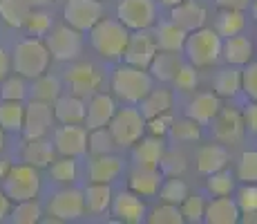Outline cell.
Wrapping results in <instances>:
<instances>
[{
  "label": "cell",
  "mask_w": 257,
  "mask_h": 224,
  "mask_svg": "<svg viewBox=\"0 0 257 224\" xmlns=\"http://www.w3.org/2000/svg\"><path fill=\"white\" fill-rule=\"evenodd\" d=\"M9 211H12V200H9L7 193L0 188V222L7 220V217H9Z\"/></svg>",
  "instance_id": "9f6ffc18"
},
{
  "label": "cell",
  "mask_w": 257,
  "mask_h": 224,
  "mask_svg": "<svg viewBox=\"0 0 257 224\" xmlns=\"http://www.w3.org/2000/svg\"><path fill=\"white\" fill-rule=\"evenodd\" d=\"M56 159V148L52 141H47L45 137H36V139H25L23 146V162L32 164L34 168H47L49 164Z\"/></svg>",
  "instance_id": "d4e9b609"
},
{
  "label": "cell",
  "mask_w": 257,
  "mask_h": 224,
  "mask_svg": "<svg viewBox=\"0 0 257 224\" xmlns=\"http://www.w3.org/2000/svg\"><path fill=\"white\" fill-rule=\"evenodd\" d=\"M241 90V72L235 69V65L221 69L215 77V94L224 99H233L237 97V92Z\"/></svg>",
  "instance_id": "e575fe53"
},
{
  "label": "cell",
  "mask_w": 257,
  "mask_h": 224,
  "mask_svg": "<svg viewBox=\"0 0 257 224\" xmlns=\"http://www.w3.org/2000/svg\"><path fill=\"white\" fill-rule=\"evenodd\" d=\"M3 148H5V130L0 128V153H3Z\"/></svg>",
  "instance_id": "be15d7a7"
},
{
  "label": "cell",
  "mask_w": 257,
  "mask_h": 224,
  "mask_svg": "<svg viewBox=\"0 0 257 224\" xmlns=\"http://www.w3.org/2000/svg\"><path fill=\"white\" fill-rule=\"evenodd\" d=\"M172 83H175V88L179 90V92H192V90H197V86H199L197 67L192 65V63H188V65L181 63V67L177 69V74L172 77Z\"/></svg>",
  "instance_id": "bcb514c9"
},
{
  "label": "cell",
  "mask_w": 257,
  "mask_h": 224,
  "mask_svg": "<svg viewBox=\"0 0 257 224\" xmlns=\"http://www.w3.org/2000/svg\"><path fill=\"white\" fill-rule=\"evenodd\" d=\"M47 222H74L85 215V200L78 188H63L54 193L47 202Z\"/></svg>",
  "instance_id": "ba28073f"
},
{
  "label": "cell",
  "mask_w": 257,
  "mask_h": 224,
  "mask_svg": "<svg viewBox=\"0 0 257 224\" xmlns=\"http://www.w3.org/2000/svg\"><path fill=\"white\" fill-rule=\"evenodd\" d=\"M112 137H114L116 146L121 148H132L146 132V117L141 114L139 108H116L112 121L107 123Z\"/></svg>",
  "instance_id": "8992f818"
},
{
  "label": "cell",
  "mask_w": 257,
  "mask_h": 224,
  "mask_svg": "<svg viewBox=\"0 0 257 224\" xmlns=\"http://www.w3.org/2000/svg\"><path fill=\"white\" fill-rule=\"evenodd\" d=\"M9 168H12V164H9L7 159H3V157H0V179H3L5 175H7V171H9Z\"/></svg>",
  "instance_id": "91938a15"
},
{
  "label": "cell",
  "mask_w": 257,
  "mask_h": 224,
  "mask_svg": "<svg viewBox=\"0 0 257 224\" xmlns=\"http://www.w3.org/2000/svg\"><path fill=\"white\" fill-rule=\"evenodd\" d=\"M230 162V153L226 143H208V146H201L197 153V171L201 175H210L217 173L221 168H226Z\"/></svg>",
  "instance_id": "cb8c5ba5"
},
{
  "label": "cell",
  "mask_w": 257,
  "mask_h": 224,
  "mask_svg": "<svg viewBox=\"0 0 257 224\" xmlns=\"http://www.w3.org/2000/svg\"><path fill=\"white\" fill-rule=\"evenodd\" d=\"M179 208H181V215H184V222H190V224L204 222L206 200L201 195H190V193H188V197L179 204Z\"/></svg>",
  "instance_id": "ee69618b"
},
{
  "label": "cell",
  "mask_w": 257,
  "mask_h": 224,
  "mask_svg": "<svg viewBox=\"0 0 257 224\" xmlns=\"http://www.w3.org/2000/svg\"><path fill=\"white\" fill-rule=\"evenodd\" d=\"M250 3H253V0H217V5H219L221 9H239V12H244Z\"/></svg>",
  "instance_id": "11a10c76"
},
{
  "label": "cell",
  "mask_w": 257,
  "mask_h": 224,
  "mask_svg": "<svg viewBox=\"0 0 257 224\" xmlns=\"http://www.w3.org/2000/svg\"><path fill=\"white\" fill-rule=\"evenodd\" d=\"M239 222L244 224H257V211H244L239 217Z\"/></svg>",
  "instance_id": "680465c9"
},
{
  "label": "cell",
  "mask_w": 257,
  "mask_h": 224,
  "mask_svg": "<svg viewBox=\"0 0 257 224\" xmlns=\"http://www.w3.org/2000/svg\"><path fill=\"white\" fill-rule=\"evenodd\" d=\"M112 188L110 184H101V182H90L83 191V200H85V213L92 215H101L107 208L112 206Z\"/></svg>",
  "instance_id": "83f0119b"
},
{
  "label": "cell",
  "mask_w": 257,
  "mask_h": 224,
  "mask_svg": "<svg viewBox=\"0 0 257 224\" xmlns=\"http://www.w3.org/2000/svg\"><path fill=\"white\" fill-rule=\"evenodd\" d=\"M54 119L58 123H83L85 121V110L87 103L78 94H61L54 101Z\"/></svg>",
  "instance_id": "44dd1931"
},
{
  "label": "cell",
  "mask_w": 257,
  "mask_h": 224,
  "mask_svg": "<svg viewBox=\"0 0 257 224\" xmlns=\"http://www.w3.org/2000/svg\"><path fill=\"white\" fill-rule=\"evenodd\" d=\"M114 148H116V141L107 126L87 130V151H90L92 155H105V153H112Z\"/></svg>",
  "instance_id": "60d3db41"
},
{
  "label": "cell",
  "mask_w": 257,
  "mask_h": 224,
  "mask_svg": "<svg viewBox=\"0 0 257 224\" xmlns=\"http://www.w3.org/2000/svg\"><path fill=\"white\" fill-rule=\"evenodd\" d=\"M49 3H52V0H29V5H32L34 9H36V7H45V5H49Z\"/></svg>",
  "instance_id": "94428289"
},
{
  "label": "cell",
  "mask_w": 257,
  "mask_h": 224,
  "mask_svg": "<svg viewBox=\"0 0 257 224\" xmlns=\"http://www.w3.org/2000/svg\"><path fill=\"white\" fill-rule=\"evenodd\" d=\"M130 38V29L118 18H101L90 29V41L96 54L105 61H118Z\"/></svg>",
  "instance_id": "6da1fadb"
},
{
  "label": "cell",
  "mask_w": 257,
  "mask_h": 224,
  "mask_svg": "<svg viewBox=\"0 0 257 224\" xmlns=\"http://www.w3.org/2000/svg\"><path fill=\"white\" fill-rule=\"evenodd\" d=\"M54 148L65 157L83 155L87 151V128L83 123H61L54 130Z\"/></svg>",
  "instance_id": "4fadbf2b"
},
{
  "label": "cell",
  "mask_w": 257,
  "mask_h": 224,
  "mask_svg": "<svg viewBox=\"0 0 257 224\" xmlns=\"http://www.w3.org/2000/svg\"><path fill=\"white\" fill-rule=\"evenodd\" d=\"M146 222L150 224H181L184 215H181V208L177 204H168L161 202V206H155L150 211V215H146Z\"/></svg>",
  "instance_id": "b9f144b4"
},
{
  "label": "cell",
  "mask_w": 257,
  "mask_h": 224,
  "mask_svg": "<svg viewBox=\"0 0 257 224\" xmlns=\"http://www.w3.org/2000/svg\"><path fill=\"white\" fill-rule=\"evenodd\" d=\"M237 204H239L241 213L244 211H257V184H246V186L239 191Z\"/></svg>",
  "instance_id": "f5cc1de1"
},
{
  "label": "cell",
  "mask_w": 257,
  "mask_h": 224,
  "mask_svg": "<svg viewBox=\"0 0 257 224\" xmlns=\"http://www.w3.org/2000/svg\"><path fill=\"white\" fill-rule=\"evenodd\" d=\"M244 25H246L244 12H239V9H221L215 21V32L221 38H228V36L239 34L244 29Z\"/></svg>",
  "instance_id": "836d02e7"
},
{
  "label": "cell",
  "mask_w": 257,
  "mask_h": 224,
  "mask_svg": "<svg viewBox=\"0 0 257 224\" xmlns=\"http://www.w3.org/2000/svg\"><path fill=\"white\" fill-rule=\"evenodd\" d=\"M150 90H152V74H148V69L123 63L112 72V92L121 101L137 106Z\"/></svg>",
  "instance_id": "277c9868"
},
{
  "label": "cell",
  "mask_w": 257,
  "mask_h": 224,
  "mask_svg": "<svg viewBox=\"0 0 257 224\" xmlns=\"http://www.w3.org/2000/svg\"><path fill=\"white\" fill-rule=\"evenodd\" d=\"M54 123V108L47 101H32L25 106V121H23V134L25 139H36V137H45Z\"/></svg>",
  "instance_id": "7c38bea8"
},
{
  "label": "cell",
  "mask_w": 257,
  "mask_h": 224,
  "mask_svg": "<svg viewBox=\"0 0 257 224\" xmlns=\"http://www.w3.org/2000/svg\"><path fill=\"white\" fill-rule=\"evenodd\" d=\"M25 121V106L23 101H0V128L5 132H21Z\"/></svg>",
  "instance_id": "1f68e13d"
},
{
  "label": "cell",
  "mask_w": 257,
  "mask_h": 224,
  "mask_svg": "<svg viewBox=\"0 0 257 224\" xmlns=\"http://www.w3.org/2000/svg\"><path fill=\"white\" fill-rule=\"evenodd\" d=\"M170 21L175 25H179L184 32H195V29L204 27L208 21V12L201 3L197 0H181L172 7L170 12Z\"/></svg>",
  "instance_id": "ac0fdd59"
},
{
  "label": "cell",
  "mask_w": 257,
  "mask_h": 224,
  "mask_svg": "<svg viewBox=\"0 0 257 224\" xmlns=\"http://www.w3.org/2000/svg\"><path fill=\"white\" fill-rule=\"evenodd\" d=\"M61 97V81L52 74H41V77L34 79L32 86V99H38V101H47L54 103L56 99Z\"/></svg>",
  "instance_id": "d590c367"
},
{
  "label": "cell",
  "mask_w": 257,
  "mask_h": 224,
  "mask_svg": "<svg viewBox=\"0 0 257 224\" xmlns=\"http://www.w3.org/2000/svg\"><path fill=\"white\" fill-rule=\"evenodd\" d=\"M186 166H188L186 157L177 151H170V153H164V157H161L159 171L164 177H175V175H184Z\"/></svg>",
  "instance_id": "c3c4849f"
},
{
  "label": "cell",
  "mask_w": 257,
  "mask_h": 224,
  "mask_svg": "<svg viewBox=\"0 0 257 224\" xmlns=\"http://www.w3.org/2000/svg\"><path fill=\"white\" fill-rule=\"evenodd\" d=\"M164 153H166L164 137H155V134L141 137L139 141L132 146V159H135V164L141 168H159Z\"/></svg>",
  "instance_id": "d6986e66"
},
{
  "label": "cell",
  "mask_w": 257,
  "mask_h": 224,
  "mask_svg": "<svg viewBox=\"0 0 257 224\" xmlns=\"http://www.w3.org/2000/svg\"><path fill=\"white\" fill-rule=\"evenodd\" d=\"M47 168H49L52 179L58 184H72V182H76V177H78V166H76V159L74 157L61 155L58 159H54Z\"/></svg>",
  "instance_id": "f35d334b"
},
{
  "label": "cell",
  "mask_w": 257,
  "mask_h": 224,
  "mask_svg": "<svg viewBox=\"0 0 257 224\" xmlns=\"http://www.w3.org/2000/svg\"><path fill=\"white\" fill-rule=\"evenodd\" d=\"M116 18L130 32L150 29L157 23V5L155 0H121L116 7Z\"/></svg>",
  "instance_id": "30bf717a"
},
{
  "label": "cell",
  "mask_w": 257,
  "mask_h": 224,
  "mask_svg": "<svg viewBox=\"0 0 257 224\" xmlns=\"http://www.w3.org/2000/svg\"><path fill=\"white\" fill-rule=\"evenodd\" d=\"M239 217H241V208L237 200H233L230 195H219L206 204L204 222L208 224H237Z\"/></svg>",
  "instance_id": "ffe728a7"
},
{
  "label": "cell",
  "mask_w": 257,
  "mask_h": 224,
  "mask_svg": "<svg viewBox=\"0 0 257 224\" xmlns=\"http://www.w3.org/2000/svg\"><path fill=\"white\" fill-rule=\"evenodd\" d=\"M41 215H43V208L36 202V197L34 200L16 202V206H12V211H9V217H12L14 224H36L41 222Z\"/></svg>",
  "instance_id": "74e56055"
},
{
  "label": "cell",
  "mask_w": 257,
  "mask_h": 224,
  "mask_svg": "<svg viewBox=\"0 0 257 224\" xmlns=\"http://www.w3.org/2000/svg\"><path fill=\"white\" fill-rule=\"evenodd\" d=\"M105 16V7L101 0H65L63 3V18L70 27L78 32H90L101 18Z\"/></svg>",
  "instance_id": "9c48e42d"
},
{
  "label": "cell",
  "mask_w": 257,
  "mask_h": 224,
  "mask_svg": "<svg viewBox=\"0 0 257 224\" xmlns=\"http://www.w3.org/2000/svg\"><path fill=\"white\" fill-rule=\"evenodd\" d=\"M206 188H208V193H212L215 197L219 195H230L235 188V177L230 175V171H226V168H221V171L217 173H210V175H206Z\"/></svg>",
  "instance_id": "7bdbcfd3"
},
{
  "label": "cell",
  "mask_w": 257,
  "mask_h": 224,
  "mask_svg": "<svg viewBox=\"0 0 257 224\" xmlns=\"http://www.w3.org/2000/svg\"><path fill=\"white\" fill-rule=\"evenodd\" d=\"M221 110V97L215 92H201L188 103L186 117L195 119L199 126H206V123H212V119L219 114Z\"/></svg>",
  "instance_id": "7402d4cb"
},
{
  "label": "cell",
  "mask_w": 257,
  "mask_h": 224,
  "mask_svg": "<svg viewBox=\"0 0 257 224\" xmlns=\"http://www.w3.org/2000/svg\"><path fill=\"white\" fill-rule=\"evenodd\" d=\"M164 175L159 168H141L137 166L127 177V188L141 197H155L161 188Z\"/></svg>",
  "instance_id": "603a6c76"
},
{
  "label": "cell",
  "mask_w": 257,
  "mask_h": 224,
  "mask_svg": "<svg viewBox=\"0 0 257 224\" xmlns=\"http://www.w3.org/2000/svg\"><path fill=\"white\" fill-rule=\"evenodd\" d=\"M112 215L123 224H139L146 220V204H143L141 195L127 191H121L118 195L112 197Z\"/></svg>",
  "instance_id": "e0dca14e"
},
{
  "label": "cell",
  "mask_w": 257,
  "mask_h": 224,
  "mask_svg": "<svg viewBox=\"0 0 257 224\" xmlns=\"http://www.w3.org/2000/svg\"><path fill=\"white\" fill-rule=\"evenodd\" d=\"M170 123H172V117L170 112L166 114H159V117H152V119H146V130L155 137H164L170 130Z\"/></svg>",
  "instance_id": "816d5d0a"
},
{
  "label": "cell",
  "mask_w": 257,
  "mask_h": 224,
  "mask_svg": "<svg viewBox=\"0 0 257 224\" xmlns=\"http://www.w3.org/2000/svg\"><path fill=\"white\" fill-rule=\"evenodd\" d=\"M221 47L224 41L221 36L210 27H199L195 32H188L186 43H184V52L188 56V61L192 63L197 69L212 67L217 61L221 58Z\"/></svg>",
  "instance_id": "3957f363"
},
{
  "label": "cell",
  "mask_w": 257,
  "mask_h": 224,
  "mask_svg": "<svg viewBox=\"0 0 257 224\" xmlns=\"http://www.w3.org/2000/svg\"><path fill=\"white\" fill-rule=\"evenodd\" d=\"M168 134L179 143H190V141H199L201 130H199V123H197L195 119L186 117V119H177V121L172 119Z\"/></svg>",
  "instance_id": "ab89813d"
},
{
  "label": "cell",
  "mask_w": 257,
  "mask_h": 224,
  "mask_svg": "<svg viewBox=\"0 0 257 224\" xmlns=\"http://www.w3.org/2000/svg\"><path fill=\"white\" fill-rule=\"evenodd\" d=\"M181 67V58L177 52H159L155 54L152 63L148 65V72L152 74V79H159V81H172V77L177 74V69Z\"/></svg>",
  "instance_id": "4dcf8cb0"
},
{
  "label": "cell",
  "mask_w": 257,
  "mask_h": 224,
  "mask_svg": "<svg viewBox=\"0 0 257 224\" xmlns=\"http://www.w3.org/2000/svg\"><path fill=\"white\" fill-rule=\"evenodd\" d=\"M186 36H188V32H184L179 25H175L172 21L161 23L155 32L157 47L164 49V52H181L184 43H186Z\"/></svg>",
  "instance_id": "f1b7e54d"
},
{
  "label": "cell",
  "mask_w": 257,
  "mask_h": 224,
  "mask_svg": "<svg viewBox=\"0 0 257 224\" xmlns=\"http://www.w3.org/2000/svg\"><path fill=\"white\" fill-rule=\"evenodd\" d=\"M253 54H255V47H253V41L246 36H228L224 41V47H221V56L228 61V65H248L253 61Z\"/></svg>",
  "instance_id": "4316f807"
},
{
  "label": "cell",
  "mask_w": 257,
  "mask_h": 224,
  "mask_svg": "<svg viewBox=\"0 0 257 224\" xmlns=\"http://www.w3.org/2000/svg\"><path fill=\"white\" fill-rule=\"evenodd\" d=\"M23 27H27V32L32 34V36H45V34L52 29V16L45 12H36V9H32V14L27 16V21H25Z\"/></svg>",
  "instance_id": "681fc988"
},
{
  "label": "cell",
  "mask_w": 257,
  "mask_h": 224,
  "mask_svg": "<svg viewBox=\"0 0 257 224\" xmlns=\"http://www.w3.org/2000/svg\"><path fill=\"white\" fill-rule=\"evenodd\" d=\"M123 173V159L105 153V155H94L90 164V182H101V184H112L118 175Z\"/></svg>",
  "instance_id": "484cf974"
},
{
  "label": "cell",
  "mask_w": 257,
  "mask_h": 224,
  "mask_svg": "<svg viewBox=\"0 0 257 224\" xmlns=\"http://www.w3.org/2000/svg\"><path fill=\"white\" fill-rule=\"evenodd\" d=\"M25 94H27V86H25V79L21 77V74L3 79L0 99H7V101H23Z\"/></svg>",
  "instance_id": "7dc6e473"
},
{
  "label": "cell",
  "mask_w": 257,
  "mask_h": 224,
  "mask_svg": "<svg viewBox=\"0 0 257 224\" xmlns=\"http://www.w3.org/2000/svg\"><path fill=\"white\" fill-rule=\"evenodd\" d=\"M157 52H159V47H157L155 34H150L148 29H135V32H130V38H127V45L123 49L121 58L127 65L148 69Z\"/></svg>",
  "instance_id": "8fae6325"
},
{
  "label": "cell",
  "mask_w": 257,
  "mask_h": 224,
  "mask_svg": "<svg viewBox=\"0 0 257 224\" xmlns=\"http://www.w3.org/2000/svg\"><path fill=\"white\" fill-rule=\"evenodd\" d=\"M49 61H52V54H49L45 41H41L36 36L18 41L12 54L14 72L21 74L23 79H32V81L47 72Z\"/></svg>",
  "instance_id": "7a4b0ae2"
},
{
  "label": "cell",
  "mask_w": 257,
  "mask_h": 224,
  "mask_svg": "<svg viewBox=\"0 0 257 224\" xmlns=\"http://www.w3.org/2000/svg\"><path fill=\"white\" fill-rule=\"evenodd\" d=\"M188 184L181 179V175H175V177H166L161 182V188L157 195L161 197V202H168V204H177L179 206L181 202L188 197Z\"/></svg>",
  "instance_id": "8d00e7d4"
},
{
  "label": "cell",
  "mask_w": 257,
  "mask_h": 224,
  "mask_svg": "<svg viewBox=\"0 0 257 224\" xmlns=\"http://www.w3.org/2000/svg\"><path fill=\"white\" fill-rule=\"evenodd\" d=\"M32 9L29 0H0V18L9 27H23Z\"/></svg>",
  "instance_id": "d6a6232c"
},
{
  "label": "cell",
  "mask_w": 257,
  "mask_h": 224,
  "mask_svg": "<svg viewBox=\"0 0 257 224\" xmlns=\"http://www.w3.org/2000/svg\"><path fill=\"white\" fill-rule=\"evenodd\" d=\"M250 9H253V18L257 21V0H253V3H250Z\"/></svg>",
  "instance_id": "e7e4bbea"
},
{
  "label": "cell",
  "mask_w": 257,
  "mask_h": 224,
  "mask_svg": "<svg viewBox=\"0 0 257 224\" xmlns=\"http://www.w3.org/2000/svg\"><path fill=\"white\" fill-rule=\"evenodd\" d=\"M159 3L168 5V7H175V5H177V3H181V0H159Z\"/></svg>",
  "instance_id": "6125c7cd"
},
{
  "label": "cell",
  "mask_w": 257,
  "mask_h": 224,
  "mask_svg": "<svg viewBox=\"0 0 257 224\" xmlns=\"http://www.w3.org/2000/svg\"><path fill=\"white\" fill-rule=\"evenodd\" d=\"M139 110L146 119H152V117H159V114H166L170 112L172 108V92L170 90H150L146 97L141 99L139 103Z\"/></svg>",
  "instance_id": "f546056e"
},
{
  "label": "cell",
  "mask_w": 257,
  "mask_h": 224,
  "mask_svg": "<svg viewBox=\"0 0 257 224\" xmlns=\"http://www.w3.org/2000/svg\"><path fill=\"white\" fill-rule=\"evenodd\" d=\"M65 83L72 94H78V97L87 99V97H92L94 92L101 90L103 77L92 63H76V65H72L65 72Z\"/></svg>",
  "instance_id": "9a60e30c"
},
{
  "label": "cell",
  "mask_w": 257,
  "mask_h": 224,
  "mask_svg": "<svg viewBox=\"0 0 257 224\" xmlns=\"http://www.w3.org/2000/svg\"><path fill=\"white\" fill-rule=\"evenodd\" d=\"M241 117H244L246 130H250V132L257 134V101L248 103V106H246V110L241 112Z\"/></svg>",
  "instance_id": "db71d44e"
},
{
  "label": "cell",
  "mask_w": 257,
  "mask_h": 224,
  "mask_svg": "<svg viewBox=\"0 0 257 224\" xmlns=\"http://www.w3.org/2000/svg\"><path fill=\"white\" fill-rule=\"evenodd\" d=\"M9 67H12V61H9L7 52L0 47V81H3V79L9 74Z\"/></svg>",
  "instance_id": "6f0895ef"
},
{
  "label": "cell",
  "mask_w": 257,
  "mask_h": 224,
  "mask_svg": "<svg viewBox=\"0 0 257 224\" xmlns=\"http://www.w3.org/2000/svg\"><path fill=\"white\" fill-rule=\"evenodd\" d=\"M45 45L56 61H74L83 49V36L78 29L70 27L67 23L56 25L45 34Z\"/></svg>",
  "instance_id": "52a82bcc"
},
{
  "label": "cell",
  "mask_w": 257,
  "mask_h": 224,
  "mask_svg": "<svg viewBox=\"0 0 257 224\" xmlns=\"http://www.w3.org/2000/svg\"><path fill=\"white\" fill-rule=\"evenodd\" d=\"M237 179L244 184H257V151H244L237 162Z\"/></svg>",
  "instance_id": "f6af8a7d"
},
{
  "label": "cell",
  "mask_w": 257,
  "mask_h": 224,
  "mask_svg": "<svg viewBox=\"0 0 257 224\" xmlns=\"http://www.w3.org/2000/svg\"><path fill=\"white\" fill-rule=\"evenodd\" d=\"M241 90L248 94V99L257 101V61L248 63V67L241 72Z\"/></svg>",
  "instance_id": "f907efd6"
},
{
  "label": "cell",
  "mask_w": 257,
  "mask_h": 224,
  "mask_svg": "<svg viewBox=\"0 0 257 224\" xmlns=\"http://www.w3.org/2000/svg\"><path fill=\"white\" fill-rule=\"evenodd\" d=\"M212 132H215V139L219 143H226V146H235V143L241 141L246 132L244 126V117L237 108H224L221 106L219 114L212 119Z\"/></svg>",
  "instance_id": "5bb4252c"
},
{
  "label": "cell",
  "mask_w": 257,
  "mask_h": 224,
  "mask_svg": "<svg viewBox=\"0 0 257 224\" xmlns=\"http://www.w3.org/2000/svg\"><path fill=\"white\" fill-rule=\"evenodd\" d=\"M3 191L7 193V197L14 204L23 200H34L41 191V173L27 162L16 164V166L12 164L7 175L3 177Z\"/></svg>",
  "instance_id": "5b68a950"
},
{
  "label": "cell",
  "mask_w": 257,
  "mask_h": 224,
  "mask_svg": "<svg viewBox=\"0 0 257 224\" xmlns=\"http://www.w3.org/2000/svg\"><path fill=\"white\" fill-rule=\"evenodd\" d=\"M54 3H65V0H54Z\"/></svg>",
  "instance_id": "03108f58"
},
{
  "label": "cell",
  "mask_w": 257,
  "mask_h": 224,
  "mask_svg": "<svg viewBox=\"0 0 257 224\" xmlns=\"http://www.w3.org/2000/svg\"><path fill=\"white\" fill-rule=\"evenodd\" d=\"M116 112V101L112 94L107 92H94L87 101V110H85V121L83 126L87 130H94V128H105L107 123L112 121Z\"/></svg>",
  "instance_id": "2e32d148"
}]
</instances>
